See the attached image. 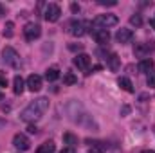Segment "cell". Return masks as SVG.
Masks as SVG:
<instances>
[{"instance_id": "obj_1", "label": "cell", "mask_w": 155, "mask_h": 153, "mask_svg": "<svg viewBox=\"0 0 155 153\" xmlns=\"http://www.w3.org/2000/svg\"><path fill=\"white\" fill-rule=\"evenodd\" d=\"M47 108H49V99L47 97H38V99H35V101H31L24 110H22V121H25V122H35V121H38L41 119V115L47 112Z\"/></svg>"}, {"instance_id": "obj_2", "label": "cell", "mask_w": 155, "mask_h": 153, "mask_svg": "<svg viewBox=\"0 0 155 153\" xmlns=\"http://www.w3.org/2000/svg\"><path fill=\"white\" fill-rule=\"evenodd\" d=\"M2 58H4V63L9 65V67H13V69H20V65H22L20 54L13 47H5L4 52H2Z\"/></svg>"}, {"instance_id": "obj_3", "label": "cell", "mask_w": 155, "mask_h": 153, "mask_svg": "<svg viewBox=\"0 0 155 153\" xmlns=\"http://www.w3.org/2000/svg\"><path fill=\"white\" fill-rule=\"evenodd\" d=\"M116 24H117L116 15H99V16H96L94 22H92V25H94V27H99V29H108V27H112V25H116Z\"/></svg>"}, {"instance_id": "obj_4", "label": "cell", "mask_w": 155, "mask_h": 153, "mask_svg": "<svg viewBox=\"0 0 155 153\" xmlns=\"http://www.w3.org/2000/svg\"><path fill=\"white\" fill-rule=\"evenodd\" d=\"M92 24L90 22H83V20H72L71 24H69V33L72 34V36H83L87 31H88V27H90Z\"/></svg>"}, {"instance_id": "obj_5", "label": "cell", "mask_w": 155, "mask_h": 153, "mask_svg": "<svg viewBox=\"0 0 155 153\" xmlns=\"http://www.w3.org/2000/svg\"><path fill=\"white\" fill-rule=\"evenodd\" d=\"M60 15H61L60 5H56V4H47V5H45L43 18H45L47 22H56V20L60 18Z\"/></svg>"}, {"instance_id": "obj_6", "label": "cell", "mask_w": 155, "mask_h": 153, "mask_svg": "<svg viewBox=\"0 0 155 153\" xmlns=\"http://www.w3.org/2000/svg\"><path fill=\"white\" fill-rule=\"evenodd\" d=\"M40 34H41V29L38 24H27L24 27V36L27 41H35L36 38H40Z\"/></svg>"}, {"instance_id": "obj_7", "label": "cell", "mask_w": 155, "mask_h": 153, "mask_svg": "<svg viewBox=\"0 0 155 153\" xmlns=\"http://www.w3.org/2000/svg\"><path fill=\"white\" fill-rule=\"evenodd\" d=\"M153 50H155L153 43H135V47H134V54L139 56V58H144V60H146V56H148L150 52H153Z\"/></svg>"}, {"instance_id": "obj_8", "label": "cell", "mask_w": 155, "mask_h": 153, "mask_svg": "<svg viewBox=\"0 0 155 153\" xmlns=\"http://www.w3.org/2000/svg\"><path fill=\"white\" fill-rule=\"evenodd\" d=\"M13 146H15L16 150H20V151H27V150L31 148V142H29V139H27L24 133H16V135L13 137Z\"/></svg>"}, {"instance_id": "obj_9", "label": "cell", "mask_w": 155, "mask_h": 153, "mask_svg": "<svg viewBox=\"0 0 155 153\" xmlns=\"http://www.w3.org/2000/svg\"><path fill=\"white\" fill-rule=\"evenodd\" d=\"M90 34L94 36V40H96L97 43H101V45H107L108 40H110L108 29H99V27H96V29H90Z\"/></svg>"}, {"instance_id": "obj_10", "label": "cell", "mask_w": 155, "mask_h": 153, "mask_svg": "<svg viewBox=\"0 0 155 153\" xmlns=\"http://www.w3.org/2000/svg\"><path fill=\"white\" fill-rule=\"evenodd\" d=\"M90 63H92V60H90V56L88 54H78L76 58H74V65H76L79 70H88L90 69Z\"/></svg>"}, {"instance_id": "obj_11", "label": "cell", "mask_w": 155, "mask_h": 153, "mask_svg": "<svg viewBox=\"0 0 155 153\" xmlns=\"http://www.w3.org/2000/svg\"><path fill=\"white\" fill-rule=\"evenodd\" d=\"M25 86H27L31 92H38L40 88H41V77H40L38 74H31V76L27 77Z\"/></svg>"}, {"instance_id": "obj_12", "label": "cell", "mask_w": 155, "mask_h": 153, "mask_svg": "<svg viewBox=\"0 0 155 153\" xmlns=\"http://www.w3.org/2000/svg\"><path fill=\"white\" fill-rule=\"evenodd\" d=\"M88 144V153H105L107 146L105 142H99V141H87Z\"/></svg>"}, {"instance_id": "obj_13", "label": "cell", "mask_w": 155, "mask_h": 153, "mask_svg": "<svg viewBox=\"0 0 155 153\" xmlns=\"http://www.w3.org/2000/svg\"><path fill=\"white\" fill-rule=\"evenodd\" d=\"M132 38H134V33L130 29H119L117 34H116V40L119 43H128Z\"/></svg>"}, {"instance_id": "obj_14", "label": "cell", "mask_w": 155, "mask_h": 153, "mask_svg": "<svg viewBox=\"0 0 155 153\" xmlns=\"http://www.w3.org/2000/svg\"><path fill=\"white\" fill-rule=\"evenodd\" d=\"M153 67V60H150V58H146V60H141V63H139V72H144V74H148Z\"/></svg>"}, {"instance_id": "obj_15", "label": "cell", "mask_w": 155, "mask_h": 153, "mask_svg": "<svg viewBox=\"0 0 155 153\" xmlns=\"http://www.w3.org/2000/svg\"><path fill=\"white\" fill-rule=\"evenodd\" d=\"M24 88H25V83H24V79L22 76H15V81H13V90H15V94H22L24 92Z\"/></svg>"}, {"instance_id": "obj_16", "label": "cell", "mask_w": 155, "mask_h": 153, "mask_svg": "<svg viewBox=\"0 0 155 153\" xmlns=\"http://www.w3.org/2000/svg\"><path fill=\"white\" fill-rule=\"evenodd\" d=\"M117 85H119L124 92H130V94L134 92V85H132V81H130L128 77H119V79H117Z\"/></svg>"}, {"instance_id": "obj_17", "label": "cell", "mask_w": 155, "mask_h": 153, "mask_svg": "<svg viewBox=\"0 0 155 153\" xmlns=\"http://www.w3.org/2000/svg\"><path fill=\"white\" fill-rule=\"evenodd\" d=\"M58 77H60V69L58 67H51V69L45 70V79L47 81H56Z\"/></svg>"}, {"instance_id": "obj_18", "label": "cell", "mask_w": 155, "mask_h": 153, "mask_svg": "<svg viewBox=\"0 0 155 153\" xmlns=\"http://www.w3.org/2000/svg\"><path fill=\"white\" fill-rule=\"evenodd\" d=\"M56 150V146H54V142L52 141H47V142H43L41 146L38 148V151L36 153H52Z\"/></svg>"}, {"instance_id": "obj_19", "label": "cell", "mask_w": 155, "mask_h": 153, "mask_svg": "<svg viewBox=\"0 0 155 153\" xmlns=\"http://www.w3.org/2000/svg\"><path fill=\"white\" fill-rule=\"evenodd\" d=\"M63 142L69 144L71 148H74V146L78 144V137L76 135H72V133H65V135H63Z\"/></svg>"}, {"instance_id": "obj_20", "label": "cell", "mask_w": 155, "mask_h": 153, "mask_svg": "<svg viewBox=\"0 0 155 153\" xmlns=\"http://www.w3.org/2000/svg\"><path fill=\"white\" fill-rule=\"evenodd\" d=\"M108 67H110L112 70H117V69H119V56H117V54H110V58H108Z\"/></svg>"}, {"instance_id": "obj_21", "label": "cell", "mask_w": 155, "mask_h": 153, "mask_svg": "<svg viewBox=\"0 0 155 153\" xmlns=\"http://www.w3.org/2000/svg\"><path fill=\"white\" fill-rule=\"evenodd\" d=\"M13 29H15V24H13V22H5V25H4V36H5V38H11L13 33H15Z\"/></svg>"}, {"instance_id": "obj_22", "label": "cell", "mask_w": 155, "mask_h": 153, "mask_svg": "<svg viewBox=\"0 0 155 153\" xmlns=\"http://www.w3.org/2000/svg\"><path fill=\"white\" fill-rule=\"evenodd\" d=\"M146 83L150 88H155V69H152L148 74H146Z\"/></svg>"}, {"instance_id": "obj_23", "label": "cell", "mask_w": 155, "mask_h": 153, "mask_svg": "<svg viewBox=\"0 0 155 153\" xmlns=\"http://www.w3.org/2000/svg\"><path fill=\"white\" fill-rule=\"evenodd\" d=\"M76 81H78L76 76H74V74H71V72H67V74L63 76V83H65V85H74Z\"/></svg>"}, {"instance_id": "obj_24", "label": "cell", "mask_w": 155, "mask_h": 153, "mask_svg": "<svg viewBox=\"0 0 155 153\" xmlns=\"http://www.w3.org/2000/svg\"><path fill=\"white\" fill-rule=\"evenodd\" d=\"M130 24H132V25H135V27H141L143 18H141L139 15H135V16H132V18H130Z\"/></svg>"}, {"instance_id": "obj_25", "label": "cell", "mask_w": 155, "mask_h": 153, "mask_svg": "<svg viewBox=\"0 0 155 153\" xmlns=\"http://www.w3.org/2000/svg\"><path fill=\"white\" fill-rule=\"evenodd\" d=\"M97 4H99V5H116L117 2L116 0H99Z\"/></svg>"}, {"instance_id": "obj_26", "label": "cell", "mask_w": 155, "mask_h": 153, "mask_svg": "<svg viewBox=\"0 0 155 153\" xmlns=\"http://www.w3.org/2000/svg\"><path fill=\"white\" fill-rule=\"evenodd\" d=\"M0 86H7V77L4 74H0Z\"/></svg>"}, {"instance_id": "obj_27", "label": "cell", "mask_w": 155, "mask_h": 153, "mask_svg": "<svg viewBox=\"0 0 155 153\" xmlns=\"http://www.w3.org/2000/svg\"><path fill=\"white\" fill-rule=\"evenodd\" d=\"M60 153H76V150H74V148H71V146H67V148H63Z\"/></svg>"}, {"instance_id": "obj_28", "label": "cell", "mask_w": 155, "mask_h": 153, "mask_svg": "<svg viewBox=\"0 0 155 153\" xmlns=\"http://www.w3.org/2000/svg\"><path fill=\"white\" fill-rule=\"evenodd\" d=\"M27 130H29V133H36V132H38V128H36V126H33V124H31Z\"/></svg>"}, {"instance_id": "obj_29", "label": "cell", "mask_w": 155, "mask_h": 153, "mask_svg": "<svg viewBox=\"0 0 155 153\" xmlns=\"http://www.w3.org/2000/svg\"><path fill=\"white\" fill-rule=\"evenodd\" d=\"M128 112H130V108H128V106H123V110H121V114H123V115H126Z\"/></svg>"}, {"instance_id": "obj_30", "label": "cell", "mask_w": 155, "mask_h": 153, "mask_svg": "<svg viewBox=\"0 0 155 153\" xmlns=\"http://www.w3.org/2000/svg\"><path fill=\"white\" fill-rule=\"evenodd\" d=\"M71 9L76 13V11H79V5H78V4H72V5H71Z\"/></svg>"}, {"instance_id": "obj_31", "label": "cell", "mask_w": 155, "mask_h": 153, "mask_svg": "<svg viewBox=\"0 0 155 153\" xmlns=\"http://www.w3.org/2000/svg\"><path fill=\"white\" fill-rule=\"evenodd\" d=\"M150 24H152V27L155 29V18H152V20H150Z\"/></svg>"}, {"instance_id": "obj_32", "label": "cell", "mask_w": 155, "mask_h": 153, "mask_svg": "<svg viewBox=\"0 0 155 153\" xmlns=\"http://www.w3.org/2000/svg\"><path fill=\"white\" fill-rule=\"evenodd\" d=\"M143 153H155V151H153V150H144Z\"/></svg>"}, {"instance_id": "obj_33", "label": "cell", "mask_w": 155, "mask_h": 153, "mask_svg": "<svg viewBox=\"0 0 155 153\" xmlns=\"http://www.w3.org/2000/svg\"><path fill=\"white\" fill-rule=\"evenodd\" d=\"M2 99H4V94H2V92H0V101H2Z\"/></svg>"}, {"instance_id": "obj_34", "label": "cell", "mask_w": 155, "mask_h": 153, "mask_svg": "<svg viewBox=\"0 0 155 153\" xmlns=\"http://www.w3.org/2000/svg\"><path fill=\"white\" fill-rule=\"evenodd\" d=\"M153 133H155V126H153Z\"/></svg>"}]
</instances>
